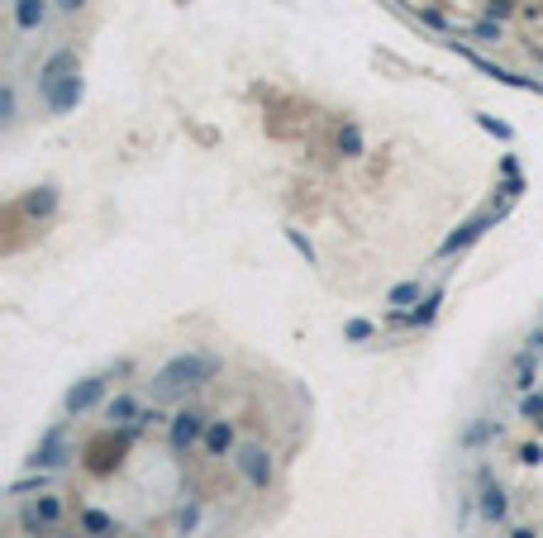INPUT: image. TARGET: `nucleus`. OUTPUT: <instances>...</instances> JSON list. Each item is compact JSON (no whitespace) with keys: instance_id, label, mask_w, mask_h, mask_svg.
<instances>
[{"instance_id":"f257e3e1","label":"nucleus","mask_w":543,"mask_h":538,"mask_svg":"<svg viewBox=\"0 0 543 538\" xmlns=\"http://www.w3.org/2000/svg\"><path fill=\"white\" fill-rule=\"evenodd\" d=\"M224 372V357L215 348H186L176 353V357H167V362L153 372V396L172 400V396H191L195 386H205V381H215Z\"/></svg>"},{"instance_id":"f03ea898","label":"nucleus","mask_w":543,"mask_h":538,"mask_svg":"<svg viewBox=\"0 0 543 538\" xmlns=\"http://www.w3.org/2000/svg\"><path fill=\"white\" fill-rule=\"evenodd\" d=\"M139 434H144L139 424H129V429H110V424H105V434H100L96 443L86 448V467H91L96 476L119 472V467H124V453L139 443Z\"/></svg>"},{"instance_id":"7ed1b4c3","label":"nucleus","mask_w":543,"mask_h":538,"mask_svg":"<svg viewBox=\"0 0 543 538\" xmlns=\"http://www.w3.org/2000/svg\"><path fill=\"white\" fill-rule=\"evenodd\" d=\"M15 520H19V529H24L29 538H48L53 529L67 520V500L58 491H38V495H29V500L19 505Z\"/></svg>"},{"instance_id":"20e7f679","label":"nucleus","mask_w":543,"mask_h":538,"mask_svg":"<svg viewBox=\"0 0 543 538\" xmlns=\"http://www.w3.org/2000/svg\"><path fill=\"white\" fill-rule=\"evenodd\" d=\"M510 205H515V200H500V205H491V210H481V215H472L467 224H458V229H453V234L439 243V257H458V253H467V248H472V243H477L486 229H495V224L510 215Z\"/></svg>"},{"instance_id":"39448f33","label":"nucleus","mask_w":543,"mask_h":538,"mask_svg":"<svg viewBox=\"0 0 543 538\" xmlns=\"http://www.w3.org/2000/svg\"><path fill=\"white\" fill-rule=\"evenodd\" d=\"M205 429H210V414L200 410V405H186V410H176L172 419H167V448H172L176 458L191 453V448H200Z\"/></svg>"},{"instance_id":"423d86ee","label":"nucleus","mask_w":543,"mask_h":538,"mask_svg":"<svg viewBox=\"0 0 543 538\" xmlns=\"http://www.w3.org/2000/svg\"><path fill=\"white\" fill-rule=\"evenodd\" d=\"M234 467H239V476L253 491H272V481H276V462H272V453L262 443H239Z\"/></svg>"},{"instance_id":"0eeeda50","label":"nucleus","mask_w":543,"mask_h":538,"mask_svg":"<svg viewBox=\"0 0 543 538\" xmlns=\"http://www.w3.org/2000/svg\"><path fill=\"white\" fill-rule=\"evenodd\" d=\"M105 400H110V377H81L77 386H67L63 414H67V419H81V414L100 410Z\"/></svg>"},{"instance_id":"6e6552de","label":"nucleus","mask_w":543,"mask_h":538,"mask_svg":"<svg viewBox=\"0 0 543 538\" xmlns=\"http://www.w3.org/2000/svg\"><path fill=\"white\" fill-rule=\"evenodd\" d=\"M67 458H72V448H67V414H63V419H53V424L43 429L38 448L29 453V467H43V472H63Z\"/></svg>"},{"instance_id":"1a4fd4ad","label":"nucleus","mask_w":543,"mask_h":538,"mask_svg":"<svg viewBox=\"0 0 543 538\" xmlns=\"http://www.w3.org/2000/svg\"><path fill=\"white\" fill-rule=\"evenodd\" d=\"M477 486H481V495H477V515L486 524H505L510 520V495H505V486L495 481V472L481 462L477 467Z\"/></svg>"},{"instance_id":"9d476101","label":"nucleus","mask_w":543,"mask_h":538,"mask_svg":"<svg viewBox=\"0 0 543 538\" xmlns=\"http://www.w3.org/2000/svg\"><path fill=\"white\" fill-rule=\"evenodd\" d=\"M200 453H205V458H229V453H239L234 419H215V414H210V429H205V439H200Z\"/></svg>"},{"instance_id":"9b49d317","label":"nucleus","mask_w":543,"mask_h":538,"mask_svg":"<svg viewBox=\"0 0 543 538\" xmlns=\"http://www.w3.org/2000/svg\"><path fill=\"white\" fill-rule=\"evenodd\" d=\"M100 414H105V424H110V429H129V424H139L144 405H139L134 391H119V396H110L105 405H100Z\"/></svg>"},{"instance_id":"f8f14e48","label":"nucleus","mask_w":543,"mask_h":538,"mask_svg":"<svg viewBox=\"0 0 543 538\" xmlns=\"http://www.w3.org/2000/svg\"><path fill=\"white\" fill-rule=\"evenodd\" d=\"M81 91H86V81H81V72H72V77H63L48 95H43V105H48V114H67V110L81 105Z\"/></svg>"},{"instance_id":"ddd939ff","label":"nucleus","mask_w":543,"mask_h":538,"mask_svg":"<svg viewBox=\"0 0 543 538\" xmlns=\"http://www.w3.org/2000/svg\"><path fill=\"white\" fill-rule=\"evenodd\" d=\"M72 72H77V53H72V48H58L48 63L38 67V95H48L53 86H58L63 77H72Z\"/></svg>"},{"instance_id":"4468645a","label":"nucleus","mask_w":543,"mask_h":538,"mask_svg":"<svg viewBox=\"0 0 543 538\" xmlns=\"http://www.w3.org/2000/svg\"><path fill=\"white\" fill-rule=\"evenodd\" d=\"M15 5V29L19 33H33L48 24V0H10Z\"/></svg>"},{"instance_id":"2eb2a0df","label":"nucleus","mask_w":543,"mask_h":538,"mask_svg":"<svg viewBox=\"0 0 543 538\" xmlns=\"http://www.w3.org/2000/svg\"><path fill=\"white\" fill-rule=\"evenodd\" d=\"M439 305H443V286H434L415 310H400V315H405V329H429L434 319H439Z\"/></svg>"},{"instance_id":"dca6fc26","label":"nucleus","mask_w":543,"mask_h":538,"mask_svg":"<svg viewBox=\"0 0 543 538\" xmlns=\"http://www.w3.org/2000/svg\"><path fill=\"white\" fill-rule=\"evenodd\" d=\"M81 534H91V538H114L119 534V520L114 515H105V510H96V505H81Z\"/></svg>"},{"instance_id":"f3484780","label":"nucleus","mask_w":543,"mask_h":538,"mask_svg":"<svg viewBox=\"0 0 543 538\" xmlns=\"http://www.w3.org/2000/svg\"><path fill=\"white\" fill-rule=\"evenodd\" d=\"M510 372H515V391H534V377H539V353H534V348H520V353H515V362H510Z\"/></svg>"},{"instance_id":"a211bd4d","label":"nucleus","mask_w":543,"mask_h":538,"mask_svg":"<svg viewBox=\"0 0 543 538\" xmlns=\"http://www.w3.org/2000/svg\"><path fill=\"white\" fill-rule=\"evenodd\" d=\"M38 491H53V472H43V467H33V472H24L19 481H10V495L15 500H29V495Z\"/></svg>"},{"instance_id":"6ab92c4d","label":"nucleus","mask_w":543,"mask_h":538,"mask_svg":"<svg viewBox=\"0 0 543 538\" xmlns=\"http://www.w3.org/2000/svg\"><path fill=\"white\" fill-rule=\"evenodd\" d=\"M491 439H500V424L495 419H477V424H467L463 434H458V448H481V443H491Z\"/></svg>"},{"instance_id":"aec40b11","label":"nucleus","mask_w":543,"mask_h":538,"mask_svg":"<svg viewBox=\"0 0 543 538\" xmlns=\"http://www.w3.org/2000/svg\"><path fill=\"white\" fill-rule=\"evenodd\" d=\"M19 210H24V215H33V220H43V215H53V210H58V190H53V186H38L33 195H24V200H19Z\"/></svg>"},{"instance_id":"412c9836","label":"nucleus","mask_w":543,"mask_h":538,"mask_svg":"<svg viewBox=\"0 0 543 538\" xmlns=\"http://www.w3.org/2000/svg\"><path fill=\"white\" fill-rule=\"evenodd\" d=\"M415 301H424V281H419V276H410V281H400V286L386 291V305H391V310H405V305H415Z\"/></svg>"},{"instance_id":"4be33fe9","label":"nucleus","mask_w":543,"mask_h":538,"mask_svg":"<svg viewBox=\"0 0 543 538\" xmlns=\"http://www.w3.org/2000/svg\"><path fill=\"white\" fill-rule=\"evenodd\" d=\"M172 524H176V534H181V538H191L195 529H200V500H181Z\"/></svg>"},{"instance_id":"5701e85b","label":"nucleus","mask_w":543,"mask_h":538,"mask_svg":"<svg viewBox=\"0 0 543 538\" xmlns=\"http://www.w3.org/2000/svg\"><path fill=\"white\" fill-rule=\"evenodd\" d=\"M338 153H343V158H362V129L353 124V119L338 124Z\"/></svg>"},{"instance_id":"b1692460","label":"nucleus","mask_w":543,"mask_h":538,"mask_svg":"<svg viewBox=\"0 0 543 538\" xmlns=\"http://www.w3.org/2000/svg\"><path fill=\"white\" fill-rule=\"evenodd\" d=\"M520 414H525L529 424L539 419V429H543V391H525V396H520Z\"/></svg>"},{"instance_id":"393cba45","label":"nucleus","mask_w":543,"mask_h":538,"mask_svg":"<svg viewBox=\"0 0 543 538\" xmlns=\"http://www.w3.org/2000/svg\"><path fill=\"white\" fill-rule=\"evenodd\" d=\"M286 238H291V248H296V253H301L305 262H310V267H315V262H320V253H315V243H310V238H305L301 229H286Z\"/></svg>"},{"instance_id":"a878e982","label":"nucleus","mask_w":543,"mask_h":538,"mask_svg":"<svg viewBox=\"0 0 543 538\" xmlns=\"http://www.w3.org/2000/svg\"><path fill=\"white\" fill-rule=\"evenodd\" d=\"M343 338H372V319H348V324H343Z\"/></svg>"},{"instance_id":"bb28decb","label":"nucleus","mask_w":543,"mask_h":538,"mask_svg":"<svg viewBox=\"0 0 543 538\" xmlns=\"http://www.w3.org/2000/svg\"><path fill=\"white\" fill-rule=\"evenodd\" d=\"M472 33H477L481 43H495V38H500V24H491V19H481V24H472Z\"/></svg>"},{"instance_id":"cd10ccee","label":"nucleus","mask_w":543,"mask_h":538,"mask_svg":"<svg viewBox=\"0 0 543 538\" xmlns=\"http://www.w3.org/2000/svg\"><path fill=\"white\" fill-rule=\"evenodd\" d=\"M0 114H5V124H15V86L0 91Z\"/></svg>"},{"instance_id":"c85d7f7f","label":"nucleus","mask_w":543,"mask_h":538,"mask_svg":"<svg viewBox=\"0 0 543 538\" xmlns=\"http://www.w3.org/2000/svg\"><path fill=\"white\" fill-rule=\"evenodd\" d=\"M520 462H525V467H539V462H543V443H525V448H520Z\"/></svg>"},{"instance_id":"c756f323","label":"nucleus","mask_w":543,"mask_h":538,"mask_svg":"<svg viewBox=\"0 0 543 538\" xmlns=\"http://www.w3.org/2000/svg\"><path fill=\"white\" fill-rule=\"evenodd\" d=\"M477 124L486 129V134H495V139H510V124H495L491 114H477Z\"/></svg>"},{"instance_id":"7c9ffc66","label":"nucleus","mask_w":543,"mask_h":538,"mask_svg":"<svg viewBox=\"0 0 543 538\" xmlns=\"http://www.w3.org/2000/svg\"><path fill=\"white\" fill-rule=\"evenodd\" d=\"M467 520H472V495L458 500V529H467Z\"/></svg>"},{"instance_id":"2f4dec72","label":"nucleus","mask_w":543,"mask_h":538,"mask_svg":"<svg viewBox=\"0 0 543 538\" xmlns=\"http://www.w3.org/2000/svg\"><path fill=\"white\" fill-rule=\"evenodd\" d=\"M486 15H491V19L495 15H510V0H491V5H486Z\"/></svg>"},{"instance_id":"473e14b6","label":"nucleus","mask_w":543,"mask_h":538,"mask_svg":"<svg viewBox=\"0 0 543 538\" xmlns=\"http://www.w3.org/2000/svg\"><path fill=\"white\" fill-rule=\"evenodd\" d=\"M510 538H539V534H534L529 524H515V529H510Z\"/></svg>"},{"instance_id":"72a5a7b5","label":"nucleus","mask_w":543,"mask_h":538,"mask_svg":"<svg viewBox=\"0 0 543 538\" xmlns=\"http://www.w3.org/2000/svg\"><path fill=\"white\" fill-rule=\"evenodd\" d=\"M81 5H86V0H58V10H63V15H72V10H81Z\"/></svg>"},{"instance_id":"f704fd0d","label":"nucleus","mask_w":543,"mask_h":538,"mask_svg":"<svg viewBox=\"0 0 543 538\" xmlns=\"http://www.w3.org/2000/svg\"><path fill=\"white\" fill-rule=\"evenodd\" d=\"M534 58H539V63H543V48H534Z\"/></svg>"}]
</instances>
